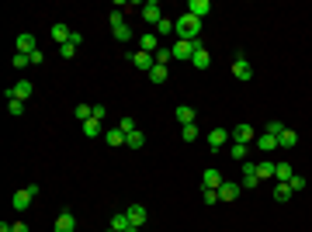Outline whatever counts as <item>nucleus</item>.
Masks as SVG:
<instances>
[{"mask_svg":"<svg viewBox=\"0 0 312 232\" xmlns=\"http://www.w3.org/2000/svg\"><path fill=\"white\" fill-rule=\"evenodd\" d=\"M77 118H80V125L90 121V118H94V108H90V104H77Z\"/></svg>","mask_w":312,"mask_h":232,"instance_id":"33","label":"nucleus"},{"mask_svg":"<svg viewBox=\"0 0 312 232\" xmlns=\"http://www.w3.org/2000/svg\"><path fill=\"white\" fill-rule=\"evenodd\" d=\"M150 80H153V83H166V66H153V70H150Z\"/></svg>","mask_w":312,"mask_h":232,"instance_id":"35","label":"nucleus"},{"mask_svg":"<svg viewBox=\"0 0 312 232\" xmlns=\"http://www.w3.org/2000/svg\"><path fill=\"white\" fill-rule=\"evenodd\" d=\"M143 142H146V135H143V132H139V128H136V132H132V135H129V142H125V146H132V149H139V146H143Z\"/></svg>","mask_w":312,"mask_h":232,"instance_id":"37","label":"nucleus"},{"mask_svg":"<svg viewBox=\"0 0 312 232\" xmlns=\"http://www.w3.org/2000/svg\"><path fill=\"white\" fill-rule=\"evenodd\" d=\"M274 166H278V163H271V159L257 163V177H260V180H264V177H274Z\"/></svg>","mask_w":312,"mask_h":232,"instance_id":"30","label":"nucleus"},{"mask_svg":"<svg viewBox=\"0 0 312 232\" xmlns=\"http://www.w3.org/2000/svg\"><path fill=\"white\" fill-rule=\"evenodd\" d=\"M292 146H299V132L295 128H285L278 135V149H292Z\"/></svg>","mask_w":312,"mask_h":232,"instance_id":"21","label":"nucleus"},{"mask_svg":"<svg viewBox=\"0 0 312 232\" xmlns=\"http://www.w3.org/2000/svg\"><path fill=\"white\" fill-rule=\"evenodd\" d=\"M31 94H35V87L28 80H17L14 87H7V101H28Z\"/></svg>","mask_w":312,"mask_h":232,"instance_id":"5","label":"nucleus"},{"mask_svg":"<svg viewBox=\"0 0 312 232\" xmlns=\"http://www.w3.org/2000/svg\"><path fill=\"white\" fill-rule=\"evenodd\" d=\"M239 191H243L239 184H233V180H226V184L219 187V201H236V198H239Z\"/></svg>","mask_w":312,"mask_h":232,"instance_id":"19","label":"nucleus"},{"mask_svg":"<svg viewBox=\"0 0 312 232\" xmlns=\"http://www.w3.org/2000/svg\"><path fill=\"white\" fill-rule=\"evenodd\" d=\"M292 194H295V191H292L288 184H278V187H274V201H288Z\"/></svg>","mask_w":312,"mask_h":232,"instance_id":"32","label":"nucleus"},{"mask_svg":"<svg viewBox=\"0 0 312 232\" xmlns=\"http://www.w3.org/2000/svg\"><path fill=\"white\" fill-rule=\"evenodd\" d=\"M222 184H226V177H222L215 166H208V170L201 173V187H205V191H219Z\"/></svg>","mask_w":312,"mask_h":232,"instance_id":"6","label":"nucleus"},{"mask_svg":"<svg viewBox=\"0 0 312 232\" xmlns=\"http://www.w3.org/2000/svg\"><path fill=\"white\" fill-rule=\"evenodd\" d=\"M24 66H31V59H28V56H21V52H17V56H14V70H24Z\"/></svg>","mask_w":312,"mask_h":232,"instance_id":"41","label":"nucleus"},{"mask_svg":"<svg viewBox=\"0 0 312 232\" xmlns=\"http://www.w3.org/2000/svg\"><path fill=\"white\" fill-rule=\"evenodd\" d=\"M173 24H177V35L180 38H187V42H198V35H201V21L194 17V14H180V17H173Z\"/></svg>","mask_w":312,"mask_h":232,"instance_id":"1","label":"nucleus"},{"mask_svg":"<svg viewBox=\"0 0 312 232\" xmlns=\"http://www.w3.org/2000/svg\"><path fill=\"white\" fill-rule=\"evenodd\" d=\"M257 184H260L257 166H253V163H243V180H239V187H243V191H250V187H257Z\"/></svg>","mask_w":312,"mask_h":232,"instance_id":"10","label":"nucleus"},{"mask_svg":"<svg viewBox=\"0 0 312 232\" xmlns=\"http://www.w3.org/2000/svg\"><path fill=\"white\" fill-rule=\"evenodd\" d=\"M208 10H212V3H208V0H191V3H187V14H194L198 21H201Z\"/></svg>","mask_w":312,"mask_h":232,"instance_id":"22","label":"nucleus"},{"mask_svg":"<svg viewBox=\"0 0 312 232\" xmlns=\"http://www.w3.org/2000/svg\"><path fill=\"white\" fill-rule=\"evenodd\" d=\"M257 135V128L253 125H246V121H239V125H233V142H243V146H250V139Z\"/></svg>","mask_w":312,"mask_h":232,"instance_id":"7","label":"nucleus"},{"mask_svg":"<svg viewBox=\"0 0 312 232\" xmlns=\"http://www.w3.org/2000/svg\"><path fill=\"white\" fill-rule=\"evenodd\" d=\"M7 111L17 118V115H24V101H7Z\"/></svg>","mask_w":312,"mask_h":232,"instance_id":"38","label":"nucleus"},{"mask_svg":"<svg viewBox=\"0 0 312 232\" xmlns=\"http://www.w3.org/2000/svg\"><path fill=\"white\" fill-rule=\"evenodd\" d=\"M139 14H143V17H146L150 24H159V21H163V10H159V3H156V0H146Z\"/></svg>","mask_w":312,"mask_h":232,"instance_id":"11","label":"nucleus"},{"mask_svg":"<svg viewBox=\"0 0 312 232\" xmlns=\"http://www.w3.org/2000/svg\"><path fill=\"white\" fill-rule=\"evenodd\" d=\"M264 132H267V135H274V139H278V135H281V132H285V125H281V121H267V125H264Z\"/></svg>","mask_w":312,"mask_h":232,"instance_id":"36","label":"nucleus"},{"mask_svg":"<svg viewBox=\"0 0 312 232\" xmlns=\"http://www.w3.org/2000/svg\"><path fill=\"white\" fill-rule=\"evenodd\" d=\"M180 139H184V142H194V139H198V125H184V128H180Z\"/></svg>","mask_w":312,"mask_h":232,"instance_id":"34","label":"nucleus"},{"mask_svg":"<svg viewBox=\"0 0 312 232\" xmlns=\"http://www.w3.org/2000/svg\"><path fill=\"white\" fill-rule=\"evenodd\" d=\"M201 42H187V38H177L173 42V59H184V63H191V56H194V49H198Z\"/></svg>","mask_w":312,"mask_h":232,"instance_id":"4","label":"nucleus"},{"mask_svg":"<svg viewBox=\"0 0 312 232\" xmlns=\"http://www.w3.org/2000/svg\"><path fill=\"white\" fill-rule=\"evenodd\" d=\"M274 177H278V180H281V184H288V180H292V177H295V170H292V166H288V163H278V166H274Z\"/></svg>","mask_w":312,"mask_h":232,"instance_id":"27","label":"nucleus"},{"mask_svg":"<svg viewBox=\"0 0 312 232\" xmlns=\"http://www.w3.org/2000/svg\"><path fill=\"white\" fill-rule=\"evenodd\" d=\"M80 128H83V135H87V139H97V135H104V128H101V121H97V118H90V121H83Z\"/></svg>","mask_w":312,"mask_h":232,"instance_id":"25","label":"nucleus"},{"mask_svg":"<svg viewBox=\"0 0 312 232\" xmlns=\"http://www.w3.org/2000/svg\"><path fill=\"white\" fill-rule=\"evenodd\" d=\"M156 49H159V35H156V31H146V35L139 38V52H150V56H156Z\"/></svg>","mask_w":312,"mask_h":232,"instance_id":"13","label":"nucleus"},{"mask_svg":"<svg viewBox=\"0 0 312 232\" xmlns=\"http://www.w3.org/2000/svg\"><path fill=\"white\" fill-rule=\"evenodd\" d=\"M173 31H177V24H173V17H163V21L156 24V35H159V38H166V35H173Z\"/></svg>","mask_w":312,"mask_h":232,"instance_id":"26","label":"nucleus"},{"mask_svg":"<svg viewBox=\"0 0 312 232\" xmlns=\"http://www.w3.org/2000/svg\"><path fill=\"white\" fill-rule=\"evenodd\" d=\"M108 232H115V229H108Z\"/></svg>","mask_w":312,"mask_h":232,"instance_id":"47","label":"nucleus"},{"mask_svg":"<svg viewBox=\"0 0 312 232\" xmlns=\"http://www.w3.org/2000/svg\"><path fill=\"white\" fill-rule=\"evenodd\" d=\"M257 149H264V153H271V149H278V139H274V135H267V132H264V135H260V139H257Z\"/></svg>","mask_w":312,"mask_h":232,"instance_id":"28","label":"nucleus"},{"mask_svg":"<svg viewBox=\"0 0 312 232\" xmlns=\"http://www.w3.org/2000/svg\"><path fill=\"white\" fill-rule=\"evenodd\" d=\"M246 149H250V146H243V142H233V146H229V156H233V159H239V163H246Z\"/></svg>","mask_w":312,"mask_h":232,"instance_id":"31","label":"nucleus"},{"mask_svg":"<svg viewBox=\"0 0 312 232\" xmlns=\"http://www.w3.org/2000/svg\"><path fill=\"white\" fill-rule=\"evenodd\" d=\"M52 38H56L59 45H66V42L73 38V31H70V28H66L63 21H56V24H52Z\"/></svg>","mask_w":312,"mask_h":232,"instance_id":"23","label":"nucleus"},{"mask_svg":"<svg viewBox=\"0 0 312 232\" xmlns=\"http://www.w3.org/2000/svg\"><path fill=\"white\" fill-rule=\"evenodd\" d=\"M104 115H108V108H104V104H94V118H97V121H101V118H104Z\"/></svg>","mask_w":312,"mask_h":232,"instance_id":"45","label":"nucleus"},{"mask_svg":"<svg viewBox=\"0 0 312 232\" xmlns=\"http://www.w3.org/2000/svg\"><path fill=\"white\" fill-rule=\"evenodd\" d=\"M173 118H177L180 125H194V108H187V104H180V108L173 111Z\"/></svg>","mask_w":312,"mask_h":232,"instance_id":"24","label":"nucleus"},{"mask_svg":"<svg viewBox=\"0 0 312 232\" xmlns=\"http://www.w3.org/2000/svg\"><path fill=\"white\" fill-rule=\"evenodd\" d=\"M59 56H63V59H73V56H77V45H70V42L59 45Z\"/></svg>","mask_w":312,"mask_h":232,"instance_id":"40","label":"nucleus"},{"mask_svg":"<svg viewBox=\"0 0 312 232\" xmlns=\"http://www.w3.org/2000/svg\"><path fill=\"white\" fill-rule=\"evenodd\" d=\"M118 128H122L125 135H132V132H136V118H122V121H118Z\"/></svg>","mask_w":312,"mask_h":232,"instance_id":"39","label":"nucleus"},{"mask_svg":"<svg viewBox=\"0 0 312 232\" xmlns=\"http://www.w3.org/2000/svg\"><path fill=\"white\" fill-rule=\"evenodd\" d=\"M156 66H166V63H170V59H173V49H166V45H159V49H156Z\"/></svg>","mask_w":312,"mask_h":232,"instance_id":"29","label":"nucleus"},{"mask_svg":"<svg viewBox=\"0 0 312 232\" xmlns=\"http://www.w3.org/2000/svg\"><path fill=\"white\" fill-rule=\"evenodd\" d=\"M111 229H115V232H139L132 222H129L125 212H115V215H111Z\"/></svg>","mask_w":312,"mask_h":232,"instance_id":"14","label":"nucleus"},{"mask_svg":"<svg viewBox=\"0 0 312 232\" xmlns=\"http://www.w3.org/2000/svg\"><path fill=\"white\" fill-rule=\"evenodd\" d=\"M35 198H38V184H28V187H21V191L14 194V201H10V205H14L17 212H28Z\"/></svg>","mask_w":312,"mask_h":232,"instance_id":"3","label":"nucleus"},{"mask_svg":"<svg viewBox=\"0 0 312 232\" xmlns=\"http://www.w3.org/2000/svg\"><path fill=\"white\" fill-rule=\"evenodd\" d=\"M201 198H205V205H215V201H219V191H205Z\"/></svg>","mask_w":312,"mask_h":232,"instance_id":"44","label":"nucleus"},{"mask_svg":"<svg viewBox=\"0 0 312 232\" xmlns=\"http://www.w3.org/2000/svg\"><path fill=\"white\" fill-rule=\"evenodd\" d=\"M17 52H21V56H31V52H35V35L21 31V35H17Z\"/></svg>","mask_w":312,"mask_h":232,"instance_id":"20","label":"nucleus"},{"mask_svg":"<svg viewBox=\"0 0 312 232\" xmlns=\"http://www.w3.org/2000/svg\"><path fill=\"white\" fill-rule=\"evenodd\" d=\"M52 232H77V215H73V212H63V215L52 222Z\"/></svg>","mask_w":312,"mask_h":232,"instance_id":"8","label":"nucleus"},{"mask_svg":"<svg viewBox=\"0 0 312 232\" xmlns=\"http://www.w3.org/2000/svg\"><path fill=\"white\" fill-rule=\"evenodd\" d=\"M191 66H198V70H208V66H212V56H208V49H205V45H198V49H194Z\"/></svg>","mask_w":312,"mask_h":232,"instance_id":"15","label":"nucleus"},{"mask_svg":"<svg viewBox=\"0 0 312 232\" xmlns=\"http://www.w3.org/2000/svg\"><path fill=\"white\" fill-rule=\"evenodd\" d=\"M288 187H292V191H306V177H292Z\"/></svg>","mask_w":312,"mask_h":232,"instance_id":"42","label":"nucleus"},{"mask_svg":"<svg viewBox=\"0 0 312 232\" xmlns=\"http://www.w3.org/2000/svg\"><path fill=\"white\" fill-rule=\"evenodd\" d=\"M14 232H31V229H28L24 222H14Z\"/></svg>","mask_w":312,"mask_h":232,"instance_id":"46","label":"nucleus"},{"mask_svg":"<svg viewBox=\"0 0 312 232\" xmlns=\"http://www.w3.org/2000/svg\"><path fill=\"white\" fill-rule=\"evenodd\" d=\"M226 142H229V132H226V128H212V132H208V149H212V153H219Z\"/></svg>","mask_w":312,"mask_h":232,"instance_id":"9","label":"nucleus"},{"mask_svg":"<svg viewBox=\"0 0 312 232\" xmlns=\"http://www.w3.org/2000/svg\"><path fill=\"white\" fill-rule=\"evenodd\" d=\"M111 31H115V38H118V45H125L129 38H132V31H129V24H125V14L115 7L111 10Z\"/></svg>","mask_w":312,"mask_h":232,"instance_id":"2","label":"nucleus"},{"mask_svg":"<svg viewBox=\"0 0 312 232\" xmlns=\"http://www.w3.org/2000/svg\"><path fill=\"white\" fill-rule=\"evenodd\" d=\"M28 59H31V66H42V59H45V56H42V49H35Z\"/></svg>","mask_w":312,"mask_h":232,"instance_id":"43","label":"nucleus"},{"mask_svg":"<svg viewBox=\"0 0 312 232\" xmlns=\"http://www.w3.org/2000/svg\"><path fill=\"white\" fill-rule=\"evenodd\" d=\"M132 66H139L143 73H150V70L156 66V59L150 56V52H132Z\"/></svg>","mask_w":312,"mask_h":232,"instance_id":"18","label":"nucleus"},{"mask_svg":"<svg viewBox=\"0 0 312 232\" xmlns=\"http://www.w3.org/2000/svg\"><path fill=\"white\" fill-rule=\"evenodd\" d=\"M125 215H129V222H132L136 229H143V226H146V208H143V205H129V208H125Z\"/></svg>","mask_w":312,"mask_h":232,"instance_id":"12","label":"nucleus"},{"mask_svg":"<svg viewBox=\"0 0 312 232\" xmlns=\"http://www.w3.org/2000/svg\"><path fill=\"white\" fill-rule=\"evenodd\" d=\"M104 142H108V146H115V149H122V146L129 142V135H125L122 128H108V132H104Z\"/></svg>","mask_w":312,"mask_h":232,"instance_id":"16","label":"nucleus"},{"mask_svg":"<svg viewBox=\"0 0 312 232\" xmlns=\"http://www.w3.org/2000/svg\"><path fill=\"white\" fill-rule=\"evenodd\" d=\"M233 77H236V80H250V77H253V66H250V63H246L243 56H236V63H233Z\"/></svg>","mask_w":312,"mask_h":232,"instance_id":"17","label":"nucleus"}]
</instances>
